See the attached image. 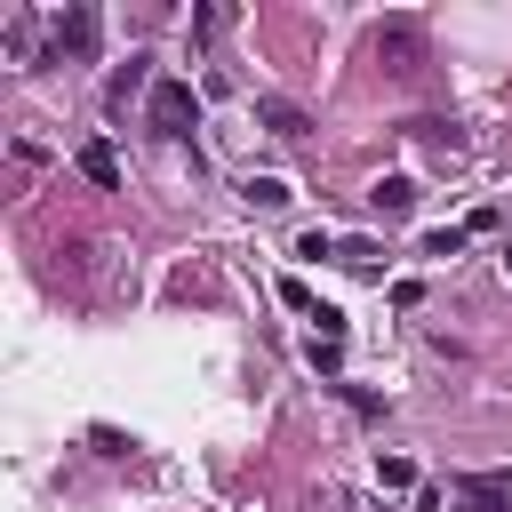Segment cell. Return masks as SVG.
<instances>
[{
    "instance_id": "obj_1",
    "label": "cell",
    "mask_w": 512,
    "mask_h": 512,
    "mask_svg": "<svg viewBox=\"0 0 512 512\" xmlns=\"http://www.w3.org/2000/svg\"><path fill=\"white\" fill-rule=\"evenodd\" d=\"M144 120H152L160 136H192V128H200V88H192V80H160V88L144 96Z\"/></svg>"
},
{
    "instance_id": "obj_2",
    "label": "cell",
    "mask_w": 512,
    "mask_h": 512,
    "mask_svg": "<svg viewBox=\"0 0 512 512\" xmlns=\"http://www.w3.org/2000/svg\"><path fill=\"white\" fill-rule=\"evenodd\" d=\"M376 64H384L392 80H408V72L424 64V24H416V16H392V24H376Z\"/></svg>"
},
{
    "instance_id": "obj_3",
    "label": "cell",
    "mask_w": 512,
    "mask_h": 512,
    "mask_svg": "<svg viewBox=\"0 0 512 512\" xmlns=\"http://www.w3.org/2000/svg\"><path fill=\"white\" fill-rule=\"evenodd\" d=\"M456 504H464V512H512V480L472 472V480H456Z\"/></svg>"
},
{
    "instance_id": "obj_4",
    "label": "cell",
    "mask_w": 512,
    "mask_h": 512,
    "mask_svg": "<svg viewBox=\"0 0 512 512\" xmlns=\"http://www.w3.org/2000/svg\"><path fill=\"white\" fill-rule=\"evenodd\" d=\"M56 48L88 56V48H96V8H64V16H56Z\"/></svg>"
},
{
    "instance_id": "obj_5",
    "label": "cell",
    "mask_w": 512,
    "mask_h": 512,
    "mask_svg": "<svg viewBox=\"0 0 512 512\" xmlns=\"http://www.w3.org/2000/svg\"><path fill=\"white\" fill-rule=\"evenodd\" d=\"M144 64H152V56H128V64H120V72H112V88H104V96H112V104H128V96H152V88H160V80H152V72H144Z\"/></svg>"
},
{
    "instance_id": "obj_6",
    "label": "cell",
    "mask_w": 512,
    "mask_h": 512,
    "mask_svg": "<svg viewBox=\"0 0 512 512\" xmlns=\"http://www.w3.org/2000/svg\"><path fill=\"white\" fill-rule=\"evenodd\" d=\"M80 176L104 184V192H120V152L112 144H80Z\"/></svg>"
},
{
    "instance_id": "obj_7",
    "label": "cell",
    "mask_w": 512,
    "mask_h": 512,
    "mask_svg": "<svg viewBox=\"0 0 512 512\" xmlns=\"http://www.w3.org/2000/svg\"><path fill=\"white\" fill-rule=\"evenodd\" d=\"M256 120H264L272 136H304V112H296L288 96H264V104H256Z\"/></svg>"
},
{
    "instance_id": "obj_8",
    "label": "cell",
    "mask_w": 512,
    "mask_h": 512,
    "mask_svg": "<svg viewBox=\"0 0 512 512\" xmlns=\"http://www.w3.org/2000/svg\"><path fill=\"white\" fill-rule=\"evenodd\" d=\"M368 200L400 216V208H416V176H376V184H368Z\"/></svg>"
},
{
    "instance_id": "obj_9",
    "label": "cell",
    "mask_w": 512,
    "mask_h": 512,
    "mask_svg": "<svg viewBox=\"0 0 512 512\" xmlns=\"http://www.w3.org/2000/svg\"><path fill=\"white\" fill-rule=\"evenodd\" d=\"M240 200H248V208H288V184H280V176H248Z\"/></svg>"
},
{
    "instance_id": "obj_10",
    "label": "cell",
    "mask_w": 512,
    "mask_h": 512,
    "mask_svg": "<svg viewBox=\"0 0 512 512\" xmlns=\"http://www.w3.org/2000/svg\"><path fill=\"white\" fill-rule=\"evenodd\" d=\"M304 360H312L320 376H336V368H344V336H312V344H304Z\"/></svg>"
},
{
    "instance_id": "obj_11",
    "label": "cell",
    "mask_w": 512,
    "mask_h": 512,
    "mask_svg": "<svg viewBox=\"0 0 512 512\" xmlns=\"http://www.w3.org/2000/svg\"><path fill=\"white\" fill-rule=\"evenodd\" d=\"M336 256H344L352 272H376V264H384V248H376V240H336Z\"/></svg>"
},
{
    "instance_id": "obj_12",
    "label": "cell",
    "mask_w": 512,
    "mask_h": 512,
    "mask_svg": "<svg viewBox=\"0 0 512 512\" xmlns=\"http://www.w3.org/2000/svg\"><path fill=\"white\" fill-rule=\"evenodd\" d=\"M376 488H416V464L408 456H376Z\"/></svg>"
},
{
    "instance_id": "obj_13",
    "label": "cell",
    "mask_w": 512,
    "mask_h": 512,
    "mask_svg": "<svg viewBox=\"0 0 512 512\" xmlns=\"http://www.w3.org/2000/svg\"><path fill=\"white\" fill-rule=\"evenodd\" d=\"M464 232H472V224H448V232H432V240H424V256H456V248H464Z\"/></svg>"
},
{
    "instance_id": "obj_14",
    "label": "cell",
    "mask_w": 512,
    "mask_h": 512,
    "mask_svg": "<svg viewBox=\"0 0 512 512\" xmlns=\"http://www.w3.org/2000/svg\"><path fill=\"white\" fill-rule=\"evenodd\" d=\"M8 152H16L24 168H40V160H48V144H40V136H8Z\"/></svg>"
},
{
    "instance_id": "obj_15",
    "label": "cell",
    "mask_w": 512,
    "mask_h": 512,
    "mask_svg": "<svg viewBox=\"0 0 512 512\" xmlns=\"http://www.w3.org/2000/svg\"><path fill=\"white\" fill-rule=\"evenodd\" d=\"M280 304H296V312H320V304H312V288H304V280H296V272H288V280H280Z\"/></svg>"
},
{
    "instance_id": "obj_16",
    "label": "cell",
    "mask_w": 512,
    "mask_h": 512,
    "mask_svg": "<svg viewBox=\"0 0 512 512\" xmlns=\"http://www.w3.org/2000/svg\"><path fill=\"white\" fill-rule=\"evenodd\" d=\"M496 264H504V272H512V240H504V248H496Z\"/></svg>"
},
{
    "instance_id": "obj_17",
    "label": "cell",
    "mask_w": 512,
    "mask_h": 512,
    "mask_svg": "<svg viewBox=\"0 0 512 512\" xmlns=\"http://www.w3.org/2000/svg\"><path fill=\"white\" fill-rule=\"evenodd\" d=\"M352 512H368V504H352Z\"/></svg>"
}]
</instances>
